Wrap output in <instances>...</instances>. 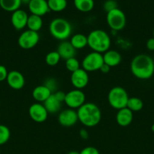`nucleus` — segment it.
I'll list each match as a JSON object with an SVG mask.
<instances>
[{
	"label": "nucleus",
	"instance_id": "0eeeda50",
	"mask_svg": "<svg viewBox=\"0 0 154 154\" xmlns=\"http://www.w3.org/2000/svg\"><path fill=\"white\" fill-rule=\"evenodd\" d=\"M104 63L103 54L93 51L85 57L82 62V66L87 72H95L100 70Z\"/></svg>",
	"mask_w": 154,
	"mask_h": 154
},
{
	"label": "nucleus",
	"instance_id": "4468645a",
	"mask_svg": "<svg viewBox=\"0 0 154 154\" xmlns=\"http://www.w3.org/2000/svg\"><path fill=\"white\" fill-rule=\"evenodd\" d=\"M28 7L31 14L40 17L45 15L50 11L46 0H30L28 3Z\"/></svg>",
	"mask_w": 154,
	"mask_h": 154
},
{
	"label": "nucleus",
	"instance_id": "473e14b6",
	"mask_svg": "<svg viewBox=\"0 0 154 154\" xmlns=\"http://www.w3.org/2000/svg\"><path fill=\"white\" fill-rule=\"evenodd\" d=\"M8 74V72L6 68L4 66L0 65V82L7 79Z\"/></svg>",
	"mask_w": 154,
	"mask_h": 154
},
{
	"label": "nucleus",
	"instance_id": "412c9836",
	"mask_svg": "<svg viewBox=\"0 0 154 154\" xmlns=\"http://www.w3.org/2000/svg\"><path fill=\"white\" fill-rule=\"evenodd\" d=\"M69 42L75 50H80L85 48L88 45V38L85 35L77 33L71 37Z\"/></svg>",
	"mask_w": 154,
	"mask_h": 154
},
{
	"label": "nucleus",
	"instance_id": "e433bc0d",
	"mask_svg": "<svg viewBox=\"0 0 154 154\" xmlns=\"http://www.w3.org/2000/svg\"><path fill=\"white\" fill-rule=\"evenodd\" d=\"M110 69H111V68H110V66H108L107 65H106L105 63H104L103 66L101 67V69H100V71H101L102 73L106 74V73H108V72H110Z\"/></svg>",
	"mask_w": 154,
	"mask_h": 154
},
{
	"label": "nucleus",
	"instance_id": "ddd939ff",
	"mask_svg": "<svg viewBox=\"0 0 154 154\" xmlns=\"http://www.w3.org/2000/svg\"><path fill=\"white\" fill-rule=\"evenodd\" d=\"M29 15L27 12L21 9L12 12L11 21L14 28L17 30H21L27 26Z\"/></svg>",
	"mask_w": 154,
	"mask_h": 154
},
{
	"label": "nucleus",
	"instance_id": "423d86ee",
	"mask_svg": "<svg viewBox=\"0 0 154 154\" xmlns=\"http://www.w3.org/2000/svg\"><path fill=\"white\" fill-rule=\"evenodd\" d=\"M107 22L112 30L120 31L126 25V17L125 13L117 8L107 13Z\"/></svg>",
	"mask_w": 154,
	"mask_h": 154
},
{
	"label": "nucleus",
	"instance_id": "ea45409f",
	"mask_svg": "<svg viewBox=\"0 0 154 154\" xmlns=\"http://www.w3.org/2000/svg\"><path fill=\"white\" fill-rule=\"evenodd\" d=\"M152 38H154V29H153V32H152Z\"/></svg>",
	"mask_w": 154,
	"mask_h": 154
},
{
	"label": "nucleus",
	"instance_id": "72a5a7b5",
	"mask_svg": "<svg viewBox=\"0 0 154 154\" xmlns=\"http://www.w3.org/2000/svg\"><path fill=\"white\" fill-rule=\"evenodd\" d=\"M54 94L55 95V96L57 98L59 101H60L61 102H64L65 97H66V93L64 92L58 90V91H56L55 93H54Z\"/></svg>",
	"mask_w": 154,
	"mask_h": 154
},
{
	"label": "nucleus",
	"instance_id": "5701e85b",
	"mask_svg": "<svg viewBox=\"0 0 154 154\" xmlns=\"http://www.w3.org/2000/svg\"><path fill=\"white\" fill-rule=\"evenodd\" d=\"M22 0H0V7L3 10L14 12L20 9Z\"/></svg>",
	"mask_w": 154,
	"mask_h": 154
},
{
	"label": "nucleus",
	"instance_id": "dca6fc26",
	"mask_svg": "<svg viewBox=\"0 0 154 154\" xmlns=\"http://www.w3.org/2000/svg\"><path fill=\"white\" fill-rule=\"evenodd\" d=\"M57 52L60 55V59H63L65 61L69 59L75 57L76 50L71 45L70 42L62 41L57 46Z\"/></svg>",
	"mask_w": 154,
	"mask_h": 154
},
{
	"label": "nucleus",
	"instance_id": "393cba45",
	"mask_svg": "<svg viewBox=\"0 0 154 154\" xmlns=\"http://www.w3.org/2000/svg\"><path fill=\"white\" fill-rule=\"evenodd\" d=\"M48 8L50 11L60 12L64 10L67 6L66 0H48Z\"/></svg>",
	"mask_w": 154,
	"mask_h": 154
},
{
	"label": "nucleus",
	"instance_id": "58836bf2",
	"mask_svg": "<svg viewBox=\"0 0 154 154\" xmlns=\"http://www.w3.org/2000/svg\"><path fill=\"white\" fill-rule=\"evenodd\" d=\"M151 130H152V132H154V123L151 126Z\"/></svg>",
	"mask_w": 154,
	"mask_h": 154
},
{
	"label": "nucleus",
	"instance_id": "f257e3e1",
	"mask_svg": "<svg viewBox=\"0 0 154 154\" xmlns=\"http://www.w3.org/2000/svg\"><path fill=\"white\" fill-rule=\"evenodd\" d=\"M130 69L132 75L137 79H149L154 74V61L146 54H138L131 60Z\"/></svg>",
	"mask_w": 154,
	"mask_h": 154
},
{
	"label": "nucleus",
	"instance_id": "4c0bfd02",
	"mask_svg": "<svg viewBox=\"0 0 154 154\" xmlns=\"http://www.w3.org/2000/svg\"><path fill=\"white\" fill-rule=\"evenodd\" d=\"M67 154H80L79 152H77L75 150H72V151H69Z\"/></svg>",
	"mask_w": 154,
	"mask_h": 154
},
{
	"label": "nucleus",
	"instance_id": "79ce46f5",
	"mask_svg": "<svg viewBox=\"0 0 154 154\" xmlns=\"http://www.w3.org/2000/svg\"><path fill=\"white\" fill-rule=\"evenodd\" d=\"M0 153H1V150H0Z\"/></svg>",
	"mask_w": 154,
	"mask_h": 154
},
{
	"label": "nucleus",
	"instance_id": "2f4dec72",
	"mask_svg": "<svg viewBox=\"0 0 154 154\" xmlns=\"http://www.w3.org/2000/svg\"><path fill=\"white\" fill-rule=\"evenodd\" d=\"M80 154H100L97 148L94 147H86L79 152Z\"/></svg>",
	"mask_w": 154,
	"mask_h": 154
},
{
	"label": "nucleus",
	"instance_id": "6e6552de",
	"mask_svg": "<svg viewBox=\"0 0 154 154\" xmlns=\"http://www.w3.org/2000/svg\"><path fill=\"white\" fill-rule=\"evenodd\" d=\"M65 104L71 109H78L85 103V95L81 90H72L66 93Z\"/></svg>",
	"mask_w": 154,
	"mask_h": 154
},
{
	"label": "nucleus",
	"instance_id": "1a4fd4ad",
	"mask_svg": "<svg viewBox=\"0 0 154 154\" xmlns=\"http://www.w3.org/2000/svg\"><path fill=\"white\" fill-rule=\"evenodd\" d=\"M39 41V35L37 32L27 29L23 32L18 38V45L22 49L30 50L34 48Z\"/></svg>",
	"mask_w": 154,
	"mask_h": 154
},
{
	"label": "nucleus",
	"instance_id": "aec40b11",
	"mask_svg": "<svg viewBox=\"0 0 154 154\" xmlns=\"http://www.w3.org/2000/svg\"><path fill=\"white\" fill-rule=\"evenodd\" d=\"M62 102L57 99L54 93L51 95L45 102H43V105L45 108L48 114H55L60 111L61 108Z\"/></svg>",
	"mask_w": 154,
	"mask_h": 154
},
{
	"label": "nucleus",
	"instance_id": "9d476101",
	"mask_svg": "<svg viewBox=\"0 0 154 154\" xmlns=\"http://www.w3.org/2000/svg\"><path fill=\"white\" fill-rule=\"evenodd\" d=\"M48 111L44 107L43 104L39 102L34 103L29 108V115L30 118L36 123H43L48 118Z\"/></svg>",
	"mask_w": 154,
	"mask_h": 154
},
{
	"label": "nucleus",
	"instance_id": "f03ea898",
	"mask_svg": "<svg viewBox=\"0 0 154 154\" xmlns=\"http://www.w3.org/2000/svg\"><path fill=\"white\" fill-rule=\"evenodd\" d=\"M78 120L86 127H94L101 120V111L98 105L88 102L85 103L77 109Z\"/></svg>",
	"mask_w": 154,
	"mask_h": 154
},
{
	"label": "nucleus",
	"instance_id": "9b49d317",
	"mask_svg": "<svg viewBox=\"0 0 154 154\" xmlns=\"http://www.w3.org/2000/svg\"><path fill=\"white\" fill-rule=\"evenodd\" d=\"M71 84L77 90H82L88 85L89 81L88 74L82 68L71 73Z\"/></svg>",
	"mask_w": 154,
	"mask_h": 154
},
{
	"label": "nucleus",
	"instance_id": "a878e982",
	"mask_svg": "<svg viewBox=\"0 0 154 154\" xmlns=\"http://www.w3.org/2000/svg\"><path fill=\"white\" fill-rule=\"evenodd\" d=\"M143 107V101L137 97H131L129 98L127 102L126 108L131 110L132 112L134 111H139L142 110Z\"/></svg>",
	"mask_w": 154,
	"mask_h": 154
},
{
	"label": "nucleus",
	"instance_id": "b1692460",
	"mask_svg": "<svg viewBox=\"0 0 154 154\" xmlns=\"http://www.w3.org/2000/svg\"><path fill=\"white\" fill-rule=\"evenodd\" d=\"M75 8L82 12H89L95 6L94 0H73Z\"/></svg>",
	"mask_w": 154,
	"mask_h": 154
},
{
	"label": "nucleus",
	"instance_id": "c756f323",
	"mask_svg": "<svg viewBox=\"0 0 154 154\" xmlns=\"http://www.w3.org/2000/svg\"><path fill=\"white\" fill-rule=\"evenodd\" d=\"M117 8V3L114 0H107L104 4V9L107 13Z\"/></svg>",
	"mask_w": 154,
	"mask_h": 154
},
{
	"label": "nucleus",
	"instance_id": "20e7f679",
	"mask_svg": "<svg viewBox=\"0 0 154 154\" xmlns=\"http://www.w3.org/2000/svg\"><path fill=\"white\" fill-rule=\"evenodd\" d=\"M49 32L53 38L62 42L70 37L72 26L66 20L63 18H55L50 23Z\"/></svg>",
	"mask_w": 154,
	"mask_h": 154
},
{
	"label": "nucleus",
	"instance_id": "f704fd0d",
	"mask_svg": "<svg viewBox=\"0 0 154 154\" xmlns=\"http://www.w3.org/2000/svg\"><path fill=\"white\" fill-rule=\"evenodd\" d=\"M146 48H147L149 51H154V38H150L149 39H148L147 42L146 44Z\"/></svg>",
	"mask_w": 154,
	"mask_h": 154
},
{
	"label": "nucleus",
	"instance_id": "a211bd4d",
	"mask_svg": "<svg viewBox=\"0 0 154 154\" xmlns=\"http://www.w3.org/2000/svg\"><path fill=\"white\" fill-rule=\"evenodd\" d=\"M104 63L110 68L116 67L122 61V56L118 51L109 50L103 54Z\"/></svg>",
	"mask_w": 154,
	"mask_h": 154
},
{
	"label": "nucleus",
	"instance_id": "c9c22d12",
	"mask_svg": "<svg viewBox=\"0 0 154 154\" xmlns=\"http://www.w3.org/2000/svg\"><path fill=\"white\" fill-rule=\"evenodd\" d=\"M79 135L82 139H87L89 136V134L87 130H85L84 129H82L79 132Z\"/></svg>",
	"mask_w": 154,
	"mask_h": 154
},
{
	"label": "nucleus",
	"instance_id": "4be33fe9",
	"mask_svg": "<svg viewBox=\"0 0 154 154\" xmlns=\"http://www.w3.org/2000/svg\"><path fill=\"white\" fill-rule=\"evenodd\" d=\"M42 25H43V21L42 17L34 14H30L29 16L27 24V26L28 27L29 29L38 32L42 29Z\"/></svg>",
	"mask_w": 154,
	"mask_h": 154
},
{
	"label": "nucleus",
	"instance_id": "a19ab883",
	"mask_svg": "<svg viewBox=\"0 0 154 154\" xmlns=\"http://www.w3.org/2000/svg\"><path fill=\"white\" fill-rule=\"evenodd\" d=\"M0 105H1V102H0Z\"/></svg>",
	"mask_w": 154,
	"mask_h": 154
},
{
	"label": "nucleus",
	"instance_id": "2eb2a0df",
	"mask_svg": "<svg viewBox=\"0 0 154 154\" xmlns=\"http://www.w3.org/2000/svg\"><path fill=\"white\" fill-rule=\"evenodd\" d=\"M6 81L9 87L14 90H21L25 84L24 75L18 71H11L8 72Z\"/></svg>",
	"mask_w": 154,
	"mask_h": 154
},
{
	"label": "nucleus",
	"instance_id": "39448f33",
	"mask_svg": "<svg viewBox=\"0 0 154 154\" xmlns=\"http://www.w3.org/2000/svg\"><path fill=\"white\" fill-rule=\"evenodd\" d=\"M107 99L110 106L118 111L126 108L129 97L125 89L121 87H115L110 90Z\"/></svg>",
	"mask_w": 154,
	"mask_h": 154
},
{
	"label": "nucleus",
	"instance_id": "bb28decb",
	"mask_svg": "<svg viewBox=\"0 0 154 154\" xmlns=\"http://www.w3.org/2000/svg\"><path fill=\"white\" fill-rule=\"evenodd\" d=\"M45 63L49 66H55L56 65L58 64L60 59V55L56 51H51L45 56Z\"/></svg>",
	"mask_w": 154,
	"mask_h": 154
},
{
	"label": "nucleus",
	"instance_id": "6ab92c4d",
	"mask_svg": "<svg viewBox=\"0 0 154 154\" xmlns=\"http://www.w3.org/2000/svg\"><path fill=\"white\" fill-rule=\"evenodd\" d=\"M52 93V92L43 84L35 87L32 92V96L35 100L40 103L45 102Z\"/></svg>",
	"mask_w": 154,
	"mask_h": 154
},
{
	"label": "nucleus",
	"instance_id": "f3484780",
	"mask_svg": "<svg viewBox=\"0 0 154 154\" xmlns=\"http://www.w3.org/2000/svg\"><path fill=\"white\" fill-rule=\"evenodd\" d=\"M116 120L118 125L122 127L129 126L133 120V112L128 108L118 110L116 116Z\"/></svg>",
	"mask_w": 154,
	"mask_h": 154
},
{
	"label": "nucleus",
	"instance_id": "7ed1b4c3",
	"mask_svg": "<svg viewBox=\"0 0 154 154\" xmlns=\"http://www.w3.org/2000/svg\"><path fill=\"white\" fill-rule=\"evenodd\" d=\"M88 46L95 52L103 54L109 51L111 45L110 35L102 29H95L87 36Z\"/></svg>",
	"mask_w": 154,
	"mask_h": 154
},
{
	"label": "nucleus",
	"instance_id": "f8f14e48",
	"mask_svg": "<svg viewBox=\"0 0 154 154\" xmlns=\"http://www.w3.org/2000/svg\"><path fill=\"white\" fill-rule=\"evenodd\" d=\"M57 119L59 123L63 127H71L79 121L77 111L71 108H67L60 111Z\"/></svg>",
	"mask_w": 154,
	"mask_h": 154
},
{
	"label": "nucleus",
	"instance_id": "c85d7f7f",
	"mask_svg": "<svg viewBox=\"0 0 154 154\" xmlns=\"http://www.w3.org/2000/svg\"><path fill=\"white\" fill-rule=\"evenodd\" d=\"M11 132L8 128L5 125H0V145L5 144L10 138Z\"/></svg>",
	"mask_w": 154,
	"mask_h": 154
},
{
	"label": "nucleus",
	"instance_id": "7c9ffc66",
	"mask_svg": "<svg viewBox=\"0 0 154 154\" xmlns=\"http://www.w3.org/2000/svg\"><path fill=\"white\" fill-rule=\"evenodd\" d=\"M44 85L46 86L51 92L55 91L57 89V81L54 78H50V79L46 80V82Z\"/></svg>",
	"mask_w": 154,
	"mask_h": 154
},
{
	"label": "nucleus",
	"instance_id": "cd10ccee",
	"mask_svg": "<svg viewBox=\"0 0 154 154\" xmlns=\"http://www.w3.org/2000/svg\"><path fill=\"white\" fill-rule=\"evenodd\" d=\"M65 66H66V69L69 72H70L71 73L75 72V71L78 70L79 69H80L79 62L78 61V60L75 57H72V58L66 60V62H65Z\"/></svg>",
	"mask_w": 154,
	"mask_h": 154
}]
</instances>
